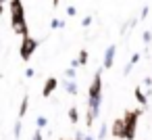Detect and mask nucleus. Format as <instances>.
<instances>
[{
	"instance_id": "obj_25",
	"label": "nucleus",
	"mask_w": 152,
	"mask_h": 140,
	"mask_svg": "<svg viewBox=\"0 0 152 140\" xmlns=\"http://www.w3.org/2000/svg\"><path fill=\"white\" fill-rule=\"evenodd\" d=\"M34 140H42V132H40V130L34 134Z\"/></svg>"
},
{
	"instance_id": "obj_20",
	"label": "nucleus",
	"mask_w": 152,
	"mask_h": 140,
	"mask_svg": "<svg viewBox=\"0 0 152 140\" xmlns=\"http://www.w3.org/2000/svg\"><path fill=\"white\" fill-rule=\"evenodd\" d=\"M90 23H92V17H90V15H88V17H83V21H81V25H83V27H88Z\"/></svg>"
},
{
	"instance_id": "obj_4",
	"label": "nucleus",
	"mask_w": 152,
	"mask_h": 140,
	"mask_svg": "<svg viewBox=\"0 0 152 140\" xmlns=\"http://www.w3.org/2000/svg\"><path fill=\"white\" fill-rule=\"evenodd\" d=\"M36 48H38V40L29 38V34L23 36V42H21V59H23V61H29Z\"/></svg>"
},
{
	"instance_id": "obj_5",
	"label": "nucleus",
	"mask_w": 152,
	"mask_h": 140,
	"mask_svg": "<svg viewBox=\"0 0 152 140\" xmlns=\"http://www.w3.org/2000/svg\"><path fill=\"white\" fill-rule=\"evenodd\" d=\"M115 55H117V46L110 44L106 48V52H104V65H102V69H110L115 65Z\"/></svg>"
},
{
	"instance_id": "obj_7",
	"label": "nucleus",
	"mask_w": 152,
	"mask_h": 140,
	"mask_svg": "<svg viewBox=\"0 0 152 140\" xmlns=\"http://www.w3.org/2000/svg\"><path fill=\"white\" fill-rule=\"evenodd\" d=\"M56 86H58V80H56V77H48V80L44 82V90H42V94H44V96H50V94L56 90Z\"/></svg>"
},
{
	"instance_id": "obj_28",
	"label": "nucleus",
	"mask_w": 152,
	"mask_h": 140,
	"mask_svg": "<svg viewBox=\"0 0 152 140\" xmlns=\"http://www.w3.org/2000/svg\"><path fill=\"white\" fill-rule=\"evenodd\" d=\"M83 140H96L94 136H83Z\"/></svg>"
},
{
	"instance_id": "obj_16",
	"label": "nucleus",
	"mask_w": 152,
	"mask_h": 140,
	"mask_svg": "<svg viewBox=\"0 0 152 140\" xmlns=\"http://www.w3.org/2000/svg\"><path fill=\"white\" fill-rule=\"evenodd\" d=\"M106 132H108V130H106V125L102 123V125H100V132H98V140H102V138L106 136Z\"/></svg>"
},
{
	"instance_id": "obj_3",
	"label": "nucleus",
	"mask_w": 152,
	"mask_h": 140,
	"mask_svg": "<svg viewBox=\"0 0 152 140\" xmlns=\"http://www.w3.org/2000/svg\"><path fill=\"white\" fill-rule=\"evenodd\" d=\"M11 23H13V32L27 36V25H25V13H23V4L21 0L11 2Z\"/></svg>"
},
{
	"instance_id": "obj_21",
	"label": "nucleus",
	"mask_w": 152,
	"mask_h": 140,
	"mask_svg": "<svg viewBox=\"0 0 152 140\" xmlns=\"http://www.w3.org/2000/svg\"><path fill=\"white\" fill-rule=\"evenodd\" d=\"M19 134H21V121H17V123H15V136L19 138Z\"/></svg>"
},
{
	"instance_id": "obj_14",
	"label": "nucleus",
	"mask_w": 152,
	"mask_h": 140,
	"mask_svg": "<svg viewBox=\"0 0 152 140\" xmlns=\"http://www.w3.org/2000/svg\"><path fill=\"white\" fill-rule=\"evenodd\" d=\"M140 59H142V55H140V52H135V55H131L129 63H131V65H137V63H140Z\"/></svg>"
},
{
	"instance_id": "obj_18",
	"label": "nucleus",
	"mask_w": 152,
	"mask_h": 140,
	"mask_svg": "<svg viewBox=\"0 0 152 140\" xmlns=\"http://www.w3.org/2000/svg\"><path fill=\"white\" fill-rule=\"evenodd\" d=\"M148 13H150V9H148V7H144V9H142V13H140V19H146V17H148Z\"/></svg>"
},
{
	"instance_id": "obj_27",
	"label": "nucleus",
	"mask_w": 152,
	"mask_h": 140,
	"mask_svg": "<svg viewBox=\"0 0 152 140\" xmlns=\"http://www.w3.org/2000/svg\"><path fill=\"white\" fill-rule=\"evenodd\" d=\"M4 11V0H0V13Z\"/></svg>"
},
{
	"instance_id": "obj_19",
	"label": "nucleus",
	"mask_w": 152,
	"mask_h": 140,
	"mask_svg": "<svg viewBox=\"0 0 152 140\" xmlns=\"http://www.w3.org/2000/svg\"><path fill=\"white\" fill-rule=\"evenodd\" d=\"M131 69H133V65H131V63H127V65H125V69H123V75H129V73H131Z\"/></svg>"
},
{
	"instance_id": "obj_11",
	"label": "nucleus",
	"mask_w": 152,
	"mask_h": 140,
	"mask_svg": "<svg viewBox=\"0 0 152 140\" xmlns=\"http://www.w3.org/2000/svg\"><path fill=\"white\" fill-rule=\"evenodd\" d=\"M27 105H29V98L23 96V100H21V109H19V117H23V115L27 113Z\"/></svg>"
},
{
	"instance_id": "obj_6",
	"label": "nucleus",
	"mask_w": 152,
	"mask_h": 140,
	"mask_svg": "<svg viewBox=\"0 0 152 140\" xmlns=\"http://www.w3.org/2000/svg\"><path fill=\"white\" fill-rule=\"evenodd\" d=\"M123 132H125V123H123V117H117L113 121V127H110V134L115 138H123Z\"/></svg>"
},
{
	"instance_id": "obj_12",
	"label": "nucleus",
	"mask_w": 152,
	"mask_h": 140,
	"mask_svg": "<svg viewBox=\"0 0 152 140\" xmlns=\"http://www.w3.org/2000/svg\"><path fill=\"white\" fill-rule=\"evenodd\" d=\"M77 61H79V65H86V63H88V50H81Z\"/></svg>"
},
{
	"instance_id": "obj_10",
	"label": "nucleus",
	"mask_w": 152,
	"mask_h": 140,
	"mask_svg": "<svg viewBox=\"0 0 152 140\" xmlns=\"http://www.w3.org/2000/svg\"><path fill=\"white\" fill-rule=\"evenodd\" d=\"M69 119H71V123H77V121H79V113H77V107H71V109H69Z\"/></svg>"
},
{
	"instance_id": "obj_31",
	"label": "nucleus",
	"mask_w": 152,
	"mask_h": 140,
	"mask_svg": "<svg viewBox=\"0 0 152 140\" xmlns=\"http://www.w3.org/2000/svg\"><path fill=\"white\" fill-rule=\"evenodd\" d=\"M75 140H77V138H75Z\"/></svg>"
},
{
	"instance_id": "obj_26",
	"label": "nucleus",
	"mask_w": 152,
	"mask_h": 140,
	"mask_svg": "<svg viewBox=\"0 0 152 140\" xmlns=\"http://www.w3.org/2000/svg\"><path fill=\"white\" fill-rule=\"evenodd\" d=\"M25 75H27V77H34V69H31V67H29V69H27V71H25Z\"/></svg>"
},
{
	"instance_id": "obj_1",
	"label": "nucleus",
	"mask_w": 152,
	"mask_h": 140,
	"mask_svg": "<svg viewBox=\"0 0 152 140\" xmlns=\"http://www.w3.org/2000/svg\"><path fill=\"white\" fill-rule=\"evenodd\" d=\"M100 105H102V69L94 73V80L88 90V113H86V125L92 127L94 119L100 115Z\"/></svg>"
},
{
	"instance_id": "obj_8",
	"label": "nucleus",
	"mask_w": 152,
	"mask_h": 140,
	"mask_svg": "<svg viewBox=\"0 0 152 140\" xmlns=\"http://www.w3.org/2000/svg\"><path fill=\"white\" fill-rule=\"evenodd\" d=\"M133 96H135V100H137L142 107H146V105H148V94H146V92H144L140 86H135V90H133Z\"/></svg>"
},
{
	"instance_id": "obj_29",
	"label": "nucleus",
	"mask_w": 152,
	"mask_h": 140,
	"mask_svg": "<svg viewBox=\"0 0 152 140\" xmlns=\"http://www.w3.org/2000/svg\"><path fill=\"white\" fill-rule=\"evenodd\" d=\"M58 2H61V0H52V4H54V7H56V4H58Z\"/></svg>"
},
{
	"instance_id": "obj_9",
	"label": "nucleus",
	"mask_w": 152,
	"mask_h": 140,
	"mask_svg": "<svg viewBox=\"0 0 152 140\" xmlns=\"http://www.w3.org/2000/svg\"><path fill=\"white\" fill-rule=\"evenodd\" d=\"M63 86H65V90H67L69 94H77V84H75V82H71V80H69V82H65Z\"/></svg>"
},
{
	"instance_id": "obj_23",
	"label": "nucleus",
	"mask_w": 152,
	"mask_h": 140,
	"mask_svg": "<svg viewBox=\"0 0 152 140\" xmlns=\"http://www.w3.org/2000/svg\"><path fill=\"white\" fill-rule=\"evenodd\" d=\"M75 13H77V9H75V7H69V9H67V15H71V17H73Z\"/></svg>"
},
{
	"instance_id": "obj_30",
	"label": "nucleus",
	"mask_w": 152,
	"mask_h": 140,
	"mask_svg": "<svg viewBox=\"0 0 152 140\" xmlns=\"http://www.w3.org/2000/svg\"><path fill=\"white\" fill-rule=\"evenodd\" d=\"M11 2H17V0H11Z\"/></svg>"
},
{
	"instance_id": "obj_24",
	"label": "nucleus",
	"mask_w": 152,
	"mask_h": 140,
	"mask_svg": "<svg viewBox=\"0 0 152 140\" xmlns=\"http://www.w3.org/2000/svg\"><path fill=\"white\" fill-rule=\"evenodd\" d=\"M144 84L148 86V90H152V77H146V80H144Z\"/></svg>"
},
{
	"instance_id": "obj_13",
	"label": "nucleus",
	"mask_w": 152,
	"mask_h": 140,
	"mask_svg": "<svg viewBox=\"0 0 152 140\" xmlns=\"http://www.w3.org/2000/svg\"><path fill=\"white\" fill-rule=\"evenodd\" d=\"M142 40H144L146 44H150V42H152V32H144V34H142Z\"/></svg>"
},
{
	"instance_id": "obj_17",
	"label": "nucleus",
	"mask_w": 152,
	"mask_h": 140,
	"mask_svg": "<svg viewBox=\"0 0 152 140\" xmlns=\"http://www.w3.org/2000/svg\"><path fill=\"white\" fill-rule=\"evenodd\" d=\"M46 123H48V121H46V117H38V127H40V130H42V127H46Z\"/></svg>"
},
{
	"instance_id": "obj_2",
	"label": "nucleus",
	"mask_w": 152,
	"mask_h": 140,
	"mask_svg": "<svg viewBox=\"0 0 152 140\" xmlns=\"http://www.w3.org/2000/svg\"><path fill=\"white\" fill-rule=\"evenodd\" d=\"M140 117H142V109H127V111L123 113V123H125L123 140H133V138H135Z\"/></svg>"
},
{
	"instance_id": "obj_15",
	"label": "nucleus",
	"mask_w": 152,
	"mask_h": 140,
	"mask_svg": "<svg viewBox=\"0 0 152 140\" xmlns=\"http://www.w3.org/2000/svg\"><path fill=\"white\" fill-rule=\"evenodd\" d=\"M65 75H67V80H71V82H73V77H75L77 73H75V69L71 67V69H67V71H65Z\"/></svg>"
},
{
	"instance_id": "obj_22",
	"label": "nucleus",
	"mask_w": 152,
	"mask_h": 140,
	"mask_svg": "<svg viewBox=\"0 0 152 140\" xmlns=\"http://www.w3.org/2000/svg\"><path fill=\"white\" fill-rule=\"evenodd\" d=\"M63 25H65V23H63L61 19H54V21H52V27H63Z\"/></svg>"
}]
</instances>
